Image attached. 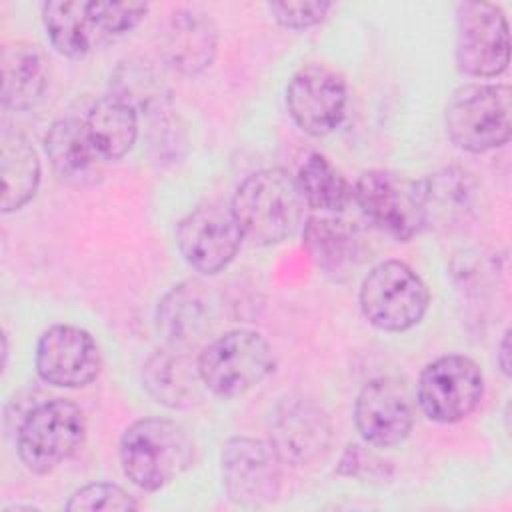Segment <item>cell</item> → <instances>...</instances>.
Instances as JSON below:
<instances>
[{
    "label": "cell",
    "instance_id": "cell-1",
    "mask_svg": "<svg viewBox=\"0 0 512 512\" xmlns=\"http://www.w3.org/2000/svg\"><path fill=\"white\" fill-rule=\"evenodd\" d=\"M146 12L144 2L50 0L42 4V24L52 48L66 58H84L132 32Z\"/></svg>",
    "mask_w": 512,
    "mask_h": 512
},
{
    "label": "cell",
    "instance_id": "cell-2",
    "mask_svg": "<svg viewBox=\"0 0 512 512\" xmlns=\"http://www.w3.org/2000/svg\"><path fill=\"white\" fill-rule=\"evenodd\" d=\"M304 206L294 176L282 168H264L240 182L230 210L244 238L258 246H272L296 234L304 220Z\"/></svg>",
    "mask_w": 512,
    "mask_h": 512
},
{
    "label": "cell",
    "instance_id": "cell-3",
    "mask_svg": "<svg viewBox=\"0 0 512 512\" xmlns=\"http://www.w3.org/2000/svg\"><path fill=\"white\" fill-rule=\"evenodd\" d=\"M124 476L146 492H156L194 462V440L174 420L146 416L132 422L118 446Z\"/></svg>",
    "mask_w": 512,
    "mask_h": 512
},
{
    "label": "cell",
    "instance_id": "cell-4",
    "mask_svg": "<svg viewBox=\"0 0 512 512\" xmlns=\"http://www.w3.org/2000/svg\"><path fill=\"white\" fill-rule=\"evenodd\" d=\"M202 384L220 398H236L258 386L274 370L268 340L248 328L212 338L196 358Z\"/></svg>",
    "mask_w": 512,
    "mask_h": 512
},
{
    "label": "cell",
    "instance_id": "cell-5",
    "mask_svg": "<svg viewBox=\"0 0 512 512\" xmlns=\"http://www.w3.org/2000/svg\"><path fill=\"white\" fill-rule=\"evenodd\" d=\"M512 90L508 84H464L444 110L446 134L460 150L482 154L510 140Z\"/></svg>",
    "mask_w": 512,
    "mask_h": 512
},
{
    "label": "cell",
    "instance_id": "cell-6",
    "mask_svg": "<svg viewBox=\"0 0 512 512\" xmlns=\"http://www.w3.org/2000/svg\"><path fill=\"white\" fill-rule=\"evenodd\" d=\"M86 438V416L70 400L34 406L16 430V452L32 474H50L72 458Z\"/></svg>",
    "mask_w": 512,
    "mask_h": 512
},
{
    "label": "cell",
    "instance_id": "cell-7",
    "mask_svg": "<svg viewBox=\"0 0 512 512\" xmlns=\"http://www.w3.org/2000/svg\"><path fill=\"white\" fill-rule=\"evenodd\" d=\"M364 318L384 332L416 326L430 304L424 280L400 260H382L368 270L358 294Z\"/></svg>",
    "mask_w": 512,
    "mask_h": 512
},
{
    "label": "cell",
    "instance_id": "cell-8",
    "mask_svg": "<svg viewBox=\"0 0 512 512\" xmlns=\"http://www.w3.org/2000/svg\"><path fill=\"white\" fill-rule=\"evenodd\" d=\"M362 214L394 240L408 242L426 226L424 186L392 170H366L352 186Z\"/></svg>",
    "mask_w": 512,
    "mask_h": 512
},
{
    "label": "cell",
    "instance_id": "cell-9",
    "mask_svg": "<svg viewBox=\"0 0 512 512\" xmlns=\"http://www.w3.org/2000/svg\"><path fill=\"white\" fill-rule=\"evenodd\" d=\"M484 396L480 366L462 354H446L420 372L416 400L432 422L454 424L470 416Z\"/></svg>",
    "mask_w": 512,
    "mask_h": 512
},
{
    "label": "cell",
    "instance_id": "cell-10",
    "mask_svg": "<svg viewBox=\"0 0 512 512\" xmlns=\"http://www.w3.org/2000/svg\"><path fill=\"white\" fill-rule=\"evenodd\" d=\"M508 22L496 4L460 2L456 6L454 60L462 74L494 78L508 68Z\"/></svg>",
    "mask_w": 512,
    "mask_h": 512
},
{
    "label": "cell",
    "instance_id": "cell-11",
    "mask_svg": "<svg viewBox=\"0 0 512 512\" xmlns=\"http://www.w3.org/2000/svg\"><path fill=\"white\" fill-rule=\"evenodd\" d=\"M220 476L228 498L240 506H262L278 498L282 460L270 442L234 436L220 452Z\"/></svg>",
    "mask_w": 512,
    "mask_h": 512
},
{
    "label": "cell",
    "instance_id": "cell-12",
    "mask_svg": "<svg viewBox=\"0 0 512 512\" xmlns=\"http://www.w3.org/2000/svg\"><path fill=\"white\" fill-rule=\"evenodd\" d=\"M348 86L340 72L326 64H306L286 86V108L294 124L310 136L334 132L346 114Z\"/></svg>",
    "mask_w": 512,
    "mask_h": 512
},
{
    "label": "cell",
    "instance_id": "cell-13",
    "mask_svg": "<svg viewBox=\"0 0 512 512\" xmlns=\"http://www.w3.org/2000/svg\"><path fill=\"white\" fill-rule=\"evenodd\" d=\"M328 414L308 398L280 400L268 418V442L284 464L310 466L332 446Z\"/></svg>",
    "mask_w": 512,
    "mask_h": 512
},
{
    "label": "cell",
    "instance_id": "cell-14",
    "mask_svg": "<svg viewBox=\"0 0 512 512\" xmlns=\"http://www.w3.org/2000/svg\"><path fill=\"white\" fill-rule=\"evenodd\" d=\"M244 234L230 208L202 204L190 210L176 226V246L196 272L224 270L240 250Z\"/></svg>",
    "mask_w": 512,
    "mask_h": 512
},
{
    "label": "cell",
    "instance_id": "cell-15",
    "mask_svg": "<svg viewBox=\"0 0 512 512\" xmlns=\"http://www.w3.org/2000/svg\"><path fill=\"white\" fill-rule=\"evenodd\" d=\"M38 376L58 388H82L100 374V348L92 334L72 324H54L36 344Z\"/></svg>",
    "mask_w": 512,
    "mask_h": 512
},
{
    "label": "cell",
    "instance_id": "cell-16",
    "mask_svg": "<svg viewBox=\"0 0 512 512\" xmlns=\"http://www.w3.org/2000/svg\"><path fill=\"white\" fill-rule=\"evenodd\" d=\"M354 424L372 446L400 444L414 426V404L408 388L388 376L366 382L354 402Z\"/></svg>",
    "mask_w": 512,
    "mask_h": 512
},
{
    "label": "cell",
    "instance_id": "cell-17",
    "mask_svg": "<svg viewBox=\"0 0 512 512\" xmlns=\"http://www.w3.org/2000/svg\"><path fill=\"white\" fill-rule=\"evenodd\" d=\"M160 48L164 60L180 74L196 76L212 66L218 52V28L196 8L174 10L162 26Z\"/></svg>",
    "mask_w": 512,
    "mask_h": 512
},
{
    "label": "cell",
    "instance_id": "cell-18",
    "mask_svg": "<svg viewBox=\"0 0 512 512\" xmlns=\"http://www.w3.org/2000/svg\"><path fill=\"white\" fill-rule=\"evenodd\" d=\"M44 152L54 174L74 188L96 186L104 176L106 160L92 146L82 118L54 120L44 136Z\"/></svg>",
    "mask_w": 512,
    "mask_h": 512
},
{
    "label": "cell",
    "instance_id": "cell-19",
    "mask_svg": "<svg viewBox=\"0 0 512 512\" xmlns=\"http://www.w3.org/2000/svg\"><path fill=\"white\" fill-rule=\"evenodd\" d=\"M214 320V302L206 286L186 280L174 286L158 302L156 324L174 348H190L202 340Z\"/></svg>",
    "mask_w": 512,
    "mask_h": 512
},
{
    "label": "cell",
    "instance_id": "cell-20",
    "mask_svg": "<svg viewBox=\"0 0 512 512\" xmlns=\"http://www.w3.org/2000/svg\"><path fill=\"white\" fill-rule=\"evenodd\" d=\"M302 244L310 260L324 274L338 280L354 274L364 254L358 230L350 222L330 214L310 216L304 222Z\"/></svg>",
    "mask_w": 512,
    "mask_h": 512
},
{
    "label": "cell",
    "instance_id": "cell-21",
    "mask_svg": "<svg viewBox=\"0 0 512 512\" xmlns=\"http://www.w3.org/2000/svg\"><path fill=\"white\" fill-rule=\"evenodd\" d=\"M144 390L162 406L192 408L202 400V378L198 362L182 348H166L154 352L142 366Z\"/></svg>",
    "mask_w": 512,
    "mask_h": 512
},
{
    "label": "cell",
    "instance_id": "cell-22",
    "mask_svg": "<svg viewBox=\"0 0 512 512\" xmlns=\"http://www.w3.org/2000/svg\"><path fill=\"white\" fill-rule=\"evenodd\" d=\"M0 70H2V106L8 110L24 112L34 108L50 80V68L40 46L14 40L2 46L0 54Z\"/></svg>",
    "mask_w": 512,
    "mask_h": 512
},
{
    "label": "cell",
    "instance_id": "cell-23",
    "mask_svg": "<svg viewBox=\"0 0 512 512\" xmlns=\"http://www.w3.org/2000/svg\"><path fill=\"white\" fill-rule=\"evenodd\" d=\"M0 176H2V214L26 206L40 186V160L32 144L14 130L4 128L0 136Z\"/></svg>",
    "mask_w": 512,
    "mask_h": 512
},
{
    "label": "cell",
    "instance_id": "cell-24",
    "mask_svg": "<svg viewBox=\"0 0 512 512\" xmlns=\"http://www.w3.org/2000/svg\"><path fill=\"white\" fill-rule=\"evenodd\" d=\"M138 116L130 104L108 94L98 98L82 120L96 152L106 162H114L126 156L136 144Z\"/></svg>",
    "mask_w": 512,
    "mask_h": 512
},
{
    "label": "cell",
    "instance_id": "cell-25",
    "mask_svg": "<svg viewBox=\"0 0 512 512\" xmlns=\"http://www.w3.org/2000/svg\"><path fill=\"white\" fill-rule=\"evenodd\" d=\"M110 94L130 104L138 114L152 118L170 110V88L146 62H120L110 76Z\"/></svg>",
    "mask_w": 512,
    "mask_h": 512
},
{
    "label": "cell",
    "instance_id": "cell-26",
    "mask_svg": "<svg viewBox=\"0 0 512 512\" xmlns=\"http://www.w3.org/2000/svg\"><path fill=\"white\" fill-rule=\"evenodd\" d=\"M426 224H456L462 222L472 210L474 188L466 172L446 168L422 180Z\"/></svg>",
    "mask_w": 512,
    "mask_h": 512
},
{
    "label": "cell",
    "instance_id": "cell-27",
    "mask_svg": "<svg viewBox=\"0 0 512 512\" xmlns=\"http://www.w3.org/2000/svg\"><path fill=\"white\" fill-rule=\"evenodd\" d=\"M296 182L306 206L324 214L344 210L352 198V186L348 180L320 152L306 156L298 168Z\"/></svg>",
    "mask_w": 512,
    "mask_h": 512
},
{
    "label": "cell",
    "instance_id": "cell-28",
    "mask_svg": "<svg viewBox=\"0 0 512 512\" xmlns=\"http://www.w3.org/2000/svg\"><path fill=\"white\" fill-rule=\"evenodd\" d=\"M138 502L118 484L94 482L78 488L66 502L68 512H94V510H136Z\"/></svg>",
    "mask_w": 512,
    "mask_h": 512
},
{
    "label": "cell",
    "instance_id": "cell-29",
    "mask_svg": "<svg viewBox=\"0 0 512 512\" xmlns=\"http://www.w3.org/2000/svg\"><path fill=\"white\" fill-rule=\"evenodd\" d=\"M332 2L314 0V2H270L268 10L272 18L288 30H306L326 20L328 12L332 10Z\"/></svg>",
    "mask_w": 512,
    "mask_h": 512
},
{
    "label": "cell",
    "instance_id": "cell-30",
    "mask_svg": "<svg viewBox=\"0 0 512 512\" xmlns=\"http://www.w3.org/2000/svg\"><path fill=\"white\" fill-rule=\"evenodd\" d=\"M496 364L504 376H510V330L502 334V340L496 352Z\"/></svg>",
    "mask_w": 512,
    "mask_h": 512
},
{
    "label": "cell",
    "instance_id": "cell-31",
    "mask_svg": "<svg viewBox=\"0 0 512 512\" xmlns=\"http://www.w3.org/2000/svg\"><path fill=\"white\" fill-rule=\"evenodd\" d=\"M6 360H8V338L6 334H2V368H6Z\"/></svg>",
    "mask_w": 512,
    "mask_h": 512
}]
</instances>
